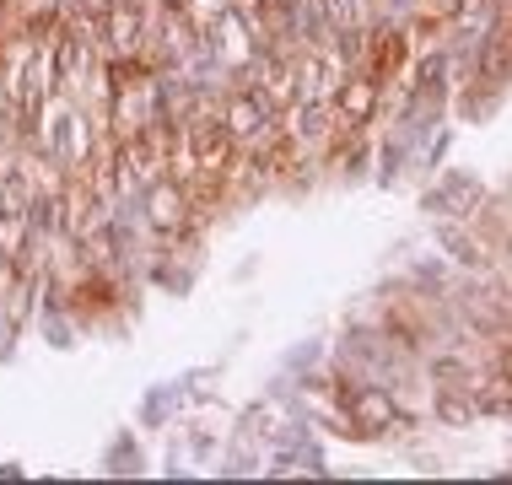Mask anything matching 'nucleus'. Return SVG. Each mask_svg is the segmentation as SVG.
<instances>
[{
    "label": "nucleus",
    "instance_id": "nucleus-1",
    "mask_svg": "<svg viewBox=\"0 0 512 485\" xmlns=\"http://www.w3.org/2000/svg\"><path fill=\"white\" fill-rule=\"evenodd\" d=\"M135 205H141V221L157 232V238H178V232H189V227H195V211H200L195 189H189L184 178H173V173H162Z\"/></svg>",
    "mask_w": 512,
    "mask_h": 485
},
{
    "label": "nucleus",
    "instance_id": "nucleus-5",
    "mask_svg": "<svg viewBox=\"0 0 512 485\" xmlns=\"http://www.w3.org/2000/svg\"><path fill=\"white\" fill-rule=\"evenodd\" d=\"M405 60H410V33L405 27H378V33L367 38V65L362 71L383 87V81H394L399 71H405Z\"/></svg>",
    "mask_w": 512,
    "mask_h": 485
},
{
    "label": "nucleus",
    "instance_id": "nucleus-3",
    "mask_svg": "<svg viewBox=\"0 0 512 485\" xmlns=\"http://www.w3.org/2000/svg\"><path fill=\"white\" fill-rule=\"evenodd\" d=\"M378 81H372L367 71H345L335 103H329V124H335V135H356L362 124L372 119V108H378Z\"/></svg>",
    "mask_w": 512,
    "mask_h": 485
},
{
    "label": "nucleus",
    "instance_id": "nucleus-2",
    "mask_svg": "<svg viewBox=\"0 0 512 485\" xmlns=\"http://www.w3.org/2000/svg\"><path fill=\"white\" fill-rule=\"evenodd\" d=\"M151 124H168L162 119V81L157 76L108 92V135H114V141L141 135V130H151Z\"/></svg>",
    "mask_w": 512,
    "mask_h": 485
},
{
    "label": "nucleus",
    "instance_id": "nucleus-6",
    "mask_svg": "<svg viewBox=\"0 0 512 485\" xmlns=\"http://www.w3.org/2000/svg\"><path fill=\"white\" fill-rule=\"evenodd\" d=\"M502 378H507V383H512V351H507V356H502Z\"/></svg>",
    "mask_w": 512,
    "mask_h": 485
},
{
    "label": "nucleus",
    "instance_id": "nucleus-4",
    "mask_svg": "<svg viewBox=\"0 0 512 485\" xmlns=\"http://www.w3.org/2000/svg\"><path fill=\"white\" fill-rule=\"evenodd\" d=\"M340 405H345V421H351V432H383V426H394V399L389 394H378V388H362V383H345L340 388Z\"/></svg>",
    "mask_w": 512,
    "mask_h": 485
}]
</instances>
